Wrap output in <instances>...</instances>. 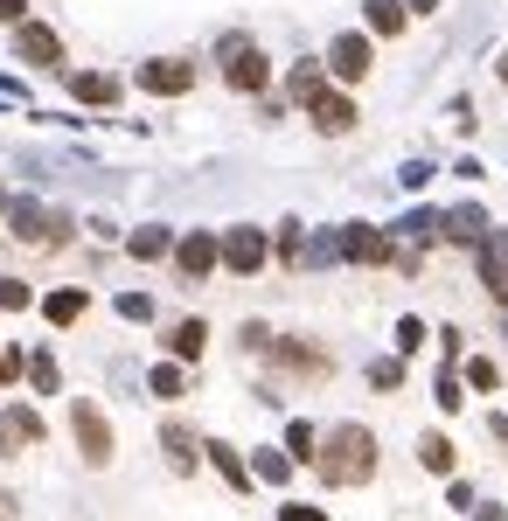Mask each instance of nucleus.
Listing matches in <instances>:
<instances>
[{
  "instance_id": "obj_1",
  "label": "nucleus",
  "mask_w": 508,
  "mask_h": 521,
  "mask_svg": "<svg viewBox=\"0 0 508 521\" xmlns=\"http://www.w3.org/2000/svg\"><path fill=\"white\" fill-rule=\"evenodd\" d=\"M376 473V438L362 431V424H341L335 438H328V452H321V480H335V487H362Z\"/></svg>"
},
{
  "instance_id": "obj_2",
  "label": "nucleus",
  "mask_w": 508,
  "mask_h": 521,
  "mask_svg": "<svg viewBox=\"0 0 508 521\" xmlns=\"http://www.w3.org/2000/svg\"><path fill=\"white\" fill-rule=\"evenodd\" d=\"M223 77H230V91H265L272 84V63L244 35H223Z\"/></svg>"
},
{
  "instance_id": "obj_3",
  "label": "nucleus",
  "mask_w": 508,
  "mask_h": 521,
  "mask_svg": "<svg viewBox=\"0 0 508 521\" xmlns=\"http://www.w3.org/2000/svg\"><path fill=\"white\" fill-rule=\"evenodd\" d=\"M14 56L35 63V70H63V35L42 28V21H14Z\"/></svg>"
},
{
  "instance_id": "obj_4",
  "label": "nucleus",
  "mask_w": 508,
  "mask_h": 521,
  "mask_svg": "<svg viewBox=\"0 0 508 521\" xmlns=\"http://www.w3.org/2000/svg\"><path fill=\"white\" fill-rule=\"evenodd\" d=\"M70 424H77L84 459H91V466H105V459H112V424H105V410H98V403H70Z\"/></svg>"
},
{
  "instance_id": "obj_5",
  "label": "nucleus",
  "mask_w": 508,
  "mask_h": 521,
  "mask_svg": "<svg viewBox=\"0 0 508 521\" xmlns=\"http://www.w3.org/2000/svg\"><path fill=\"white\" fill-rule=\"evenodd\" d=\"M188 84H195V63H181V56L140 63V91H161V98H174V91H188Z\"/></svg>"
},
{
  "instance_id": "obj_6",
  "label": "nucleus",
  "mask_w": 508,
  "mask_h": 521,
  "mask_svg": "<svg viewBox=\"0 0 508 521\" xmlns=\"http://www.w3.org/2000/svg\"><path fill=\"white\" fill-rule=\"evenodd\" d=\"M335 251H341V258H355V264H383V258H390V237L369 230V223H348V230L335 237Z\"/></svg>"
},
{
  "instance_id": "obj_7",
  "label": "nucleus",
  "mask_w": 508,
  "mask_h": 521,
  "mask_svg": "<svg viewBox=\"0 0 508 521\" xmlns=\"http://www.w3.org/2000/svg\"><path fill=\"white\" fill-rule=\"evenodd\" d=\"M14 237H21V244H63L70 223L49 216V209H28V202H21V209H14Z\"/></svg>"
},
{
  "instance_id": "obj_8",
  "label": "nucleus",
  "mask_w": 508,
  "mask_h": 521,
  "mask_svg": "<svg viewBox=\"0 0 508 521\" xmlns=\"http://www.w3.org/2000/svg\"><path fill=\"white\" fill-rule=\"evenodd\" d=\"M328 70H335L341 84L369 77V35H335V49H328Z\"/></svg>"
},
{
  "instance_id": "obj_9",
  "label": "nucleus",
  "mask_w": 508,
  "mask_h": 521,
  "mask_svg": "<svg viewBox=\"0 0 508 521\" xmlns=\"http://www.w3.org/2000/svg\"><path fill=\"white\" fill-rule=\"evenodd\" d=\"M481 271H488V292L508 306V237L502 230H481Z\"/></svg>"
},
{
  "instance_id": "obj_10",
  "label": "nucleus",
  "mask_w": 508,
  "mask_h": 521,
  "mask_svg": "<svg viewBox=\"0 0 508 521\" xmlns=\"http://www.w3.org/2000/svg\"><path fill=\"white\" fill-rule=\"evenodd\" d=\"M216 258L230 264V271H258V264H265V237H258V230H230Z\"/></svg>"
},
{
  "instance_id": "obj_11",
  "label": "nucleus",
  "mask_w": 508,
  "mask_h": 521,
  "mask_svg": "<svg viewBox=\"0 0 508 521\" xmlns=\"http://www.w3.org/2000/svg\"><path fill=\"white\" fill-rule=\"evenodd\" d=\"M35 438H42V417L35 410H21V403L0 410V445H35Z\"/></svg>"
},
{
  "instance_id": "obj_12",
  "label": "nucleus",
  "mask_w": 508,
  "mask_h": 521,
  "mask_svg": "<svg viewBox=\"0 0 508 521\" xmlns=\"http://www.w3.org/2000/svg\"><path fill=\"white\" fill-rule=\"evenodd\" d=\"M314 126L321 132H348L355 126V105H348L341 91H321V98H314Z\"/></svg>"
},
{
  "instance_id": "obj_13",
  "label": "nucleus",
  "mask_w": 508,
  "mask_h": 521,
  "mask_svg": "<svg viewBox=\"0 0 508 521\" xmlns=\"http://www.w3.org/2000/svg\"><path fill=\"white\" fill-rule=\"evenodd\" d=\"M70 91H77L84 105H112V98H119V84H112V77H98V70H77V77H70Z\"/></svg>"
},
{
  "instance_id": "obj_14",
  "label": "nucleus",
  "mask_w": 508,
  "mask_h": 521,
  "mask_svg": "<svg viewBox=\"0 0 508 521\" xmlns=\"http://www.w3.org/2000/svg\"><path fill=\"white\" fill-rule=\"evenodd\" d=\"M174 258H181V271H188V278H202V271L216 264V237H188V244H181Z\"/></svg>"
},
{
  "instance_id": "obj_15",
  "label": "nucleus",
  "mask_w": 508,
  "mask_h": 521,
  "mask_svg": "<svg viewBox=\"0 0 508 521\" xmlns=\"http://www.w3.org/2000/svg\"><path fill=\"white\" fill-rule=\"evenodd\" d=\"M202 341H209V327H202V320H181V327L168 334V348L181 355V362H195V355H202Z\"/></svg>"
},
{
  "instance_id": "obj_16",
  "label": "nucleus",
  "mask_w": 508,
  "mask_h": 521,
  "mask_svg": "<svg viewBox=\"0 0 508 521\" xmlns=\"http://www.w3.org/2000/svg\"><path fill=\"white\" fill-rule=\"evenodd\" d=\"M481 230H488L481 209H453V216H446V237H453V244H481Z\"/></svg>"
},
{
  "instance_id": "obj_17",
  "label": "nucleus",
  "mask_w": 508,
  "mask_h": 521,
  "mask_svg": "<svg viewBox=\"0 0 508 521\" xmlns=\"http://www.w3.org/2000/svg\"><path fill=\"white\" fill-rule=\"evenodd\" d=\"M286 91H293V98H300V105H314V98H321V91H328V84H321V70H314V63H300V70H293V77H286Z\"/></svg>"
},
{
  "instance_id": "obj_18",
  "label": "nucleus",
  "mask_w": 508,
  "mask_h": 521,
  "mask_svg": "<svg viewBox=\"0 0 508 521\" xmlns=\"http://www.w3.org/2000/svg\"><path fill=\"white\" fill-rule=\"evenodd\" d=\"M369 28L376 35H397L404 28V0H369Z\"/></svg>"
},
{
  "instance_id": "obj_19",
  "label": "nucleus",
  "mask_w": 508,
  "mask_h": 521,
  "mask_svg": "<svg viewBox=\"0 0 508 521\" xmlns=\"http://www.w3.org/2000/svg\"><path fill=\"white\" fill-rule=\"evenodd\" d=\"M42 313H49V320H56V327H70V320H77V313H84V292H56V299H49V306H42Z\"/></svg>"
},
{
  "instance_id": "obj_20",
  "label": "nucleus",
  "mask_w": 508,
  "mask_h": 521,
  "mask_svg": "<svg viewBox=\"0 0 508 521\" xmlns=\"http://www.w3.org/2000/svg\"><path fill=\"white\" fill-rule=\"evenodd\" d=\"M418 459H425V466H432V473H453V445H446V438H439V431H432V438H425V445H418Z\"/></svg>"
},
{
  "instance_id": "obj_21",
  "label": "nucleus",
  "mask_w": 508,
  "mask_h": 521,
  "mask_svg": "<svg viewBox=\"0 0 508 521\" xmlns=\"http://www.w3.org/2000/svg\"><path fill=\"white\" fill-rule=\"evenodd\" d=\"M168 459H174V466H181V473L195 466V438H188L181 424H168Z\"/></svg>"
},
{
  "instance_id": "obj_22",
  "label": "nucleus",
  "mask_w": 508,
  "mask_h": 521,
  "mask_svg": "<svg viewBox=\"0 0 508 521\" xmlns=\"http://www.w3.org/2000/svg\"><path fill=\"white\" fill-rule=\"evenodd\" d=\"M209 452H216V466H223V480H230V487H251V473H244V459H237L230 445H209Z\"/></svg>"
},
{
  "instance_id": "obj_23",
  "label": "nucleus",
  "mask_w": 508,
  "mask_h": 521,
  "mask_svg": "<svg viewBox=\"0 0 508 521\" xmlns=\"http://www.w3.org/2000/svg\"><path fill=\"white\" fill-rule=\"evenodd\" d=\"M161 251H168V230H140L133 237V258H161Z\"/></svg>"
},
{
  "instance_id": "obj_24",
  "label": "nucleus",
  "mask_w": 508,
  "mask_h": 521,
  "mask_svg": "<svg viewBox=\"0 0 508 521\" xmlns=\"http://www.w3.org/2000/svg\"><path fill=\"white\" fill-rule=\"evenodd\" d=\"M28 376H35V390H56V362H49V355H35V369H28Z\"/></svg>"
},
{
  "instance_id": "obj_25",
  "label": "nucleus",
  "mask_w": 508,
  "mask_h": 521,
  "mask_svg": "<svg viewBox=\"0 0 508 521\" xmlns=\"http://www.w3.org/2000/svg\"><path fill=\"white\" fill-rule=\"evenodd\" d=\"M397 376H404L397 362H376V369H369V383H376V390H397Z\"/></svg>"
},
{
  "instance_id": "obj_26",
  "label": "nucleus",
  "mask_w": 508,
  "mask_h": 521,
  "mask_svg": "<svg viewBox=\"0 0 508 521\" xmlns=\"http://www.w3.org/2000/svg\"><path fill=\"white\" fill-rule=\"evenodd\" d=\"M286 445H293V459H314V431H307V424H293V438H286Z\"/></svg>"
},
{
  "instance_id": "obj_27",
  "label": "nucleus",
  "mask_w": 508,
  "mask_h": 521,
  "mask_svg": "<svg viewBox=\"0 0 508 521\" xmlns=\"http://www.w3.org/2000/svg\"><path fill=\"white\" fill-rule=\"evenodd\" d=\"M0 306H28V285L21 278H0Z\"/></svg>"
},
{
  "instance_id": "obj_28",
  "label": "nucleus",
  "mask_w": 508,
  "mask_h": 521,
  "mask_svg": "<svg viewBox=\"0 0 508 521\" xmlns=\"http://www.w3.org/2000/svg\"><path fill=\"white\" fill-rule=\"evenodd\" d=\"M154 390H161V396H181V369H154Z\"/></svg>"
},
{
  "instance_id": "obj_29",
  "label": "nucleus",
  "mask_w": 508,
  "mask_h": 521,
  "mask_svg": "<svg viewBox=\"0 0 508 521\" xmlns=\"http://www.w3.org/2000/svg\"><path fill=\"white\" fill-rule=\"evenodd\" d=\"M14 376H21V355H14V348H0V383H14Z\"/></svg>"
},
{
  "instance_id": "obj_30",
  "label": "nucleus",
  "mask_w": 508,
  "mask_h": 521,
  "mask_svg": "<svg viewBox=\"0 0 508 521\" xmlns=\"http://www.w3.org/2000/svg\"><path fill=\"white\" fill-rule=\"evenodd\" d=\"M28 14V0H0V21H21Z\"/></svg>"
},
{
  "instance_id": "obj_31",
  "label": "nucleus",
  "mask_w": 508,
  "mask_h": 521,
  "mask_svg": "<svg viewBox=\"0 0 508 521\" xmlns=\"http://www.w3.org/2000/svg\"><path fill=\"white\" fill-rule=\"evenodd\" d=\"M286 521H321V508H286Z\"/></svg>"
},
{
  "instance_id": "obj_32",
  "label": "nucleus",
  "mask_w": 508,
  "mask_h": 521,
  "mask_svg": "<svg viewBox=\"0 0 508 521\" xmlns=\"http://www.w3.org/2000/svg\"><path fill=\"white\" fill-rule=\"evenodd\" d=\"M404 7H418V14H432V7H439V0H404Z\"/></svg>"
},
{
  "instance_id": "obj_33",
  "label": "nucleus",
  "mask_w": 508,
  "mask_h": 521,
  "mask_svg": "<svg viewBox=\"0 0 508 521\" xmlns=\"http://www.w3.org/2000/svg\"><path fill=\"white\" fill-rule=\"evenodd\" d=\"M0 521H14V501H0Z\"/></svg>"
},
{
  "instance_id": "obj_34",
  "label": "nucleus",
  "mask_w": 508,
  "mask_h": 521,
  "mask_svg": "<svg viewBox=\"0 0 508 521\" xmlns=\"http://www.w3.org/2000/svg\"><path fill=\"white\" fill-rule=\"evenodd\" d=\"M502 84H508V56H502Z\"/></svg>"
}]
</instances>
